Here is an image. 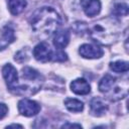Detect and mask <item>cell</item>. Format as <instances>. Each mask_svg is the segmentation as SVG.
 Listing matches in <instances>:
<instances>
[{"label": "cell", "mask_w": 129, "mask_h": 129, "mask_svg": "<svg viewBox=\"0 0 129 129\" xmlns=\"http://www.w3.org/2000/svg\"><path fill=\"white\" fill-rule=\"evenodd\" d=\"M8 112V108L4 103H0V119L4 118Z\"/></svg>", "instance_id": "cell-20"}, {"label": "cell", "mask_w": 129, "mask_h": 129, "mask_svg": "<svg viewBox=\"0 0 129 129\" xmlns=\"http://www.w3.org/2000/svg\"><path fill=\"white\" fill-rule=\"evenodd\" d=\"M110 69L116 73H125L129 69V64L124 60H117L110 63Z\"/></svg>", "instance_id": "cell-16"}, {"label": "cell", "mask_w": 129, "mask_h": 129, "mask_svg": "<svg viewBox=\"0 0 129 129\" xmlns=\"http://www.w3.org/2000/svg\"><path fill=\"white\" fill-rule=\"evenodd\" d=\"M69 127H77V128H82L80 124H72V123H67L61 126V128H69Z\"/></svg>", "instance_id": "cell-21"}, {"label": "cell", "mask_w": 129, "mask_h": 129, "mask_svg": "<svg viewBox=\"0 0 129 129\" xmlns=\"http://www.w3.org/2000/svg\"><path fill=\"white\" fill-rule=\"evenodd\" d=\"M112 13L115 16H126L128 14V5L125 3H117L114 5Z\"/></svg>", "instance_id": "cell-17"}, {"label": "cell", "mask_w": 129, "mask_h": 129, "mask_svg": "<svg viewBox=\"0 0 129 129\" xmlns=\"http://www.w3.org/2000/svg\"><path fill=\"white\" fill-rule=\"evenodd\" d=\"M52 54H53V52L46 42L38 43L33 49L34 57L38 61H41V62H46V61L50 60L52 58Z\"/></svg>", "instance_id": "cell-5"}, {"label": "cell", "mask_w": 129, "mask_h": 129, "mask_svg": "<svg viewBox=\"0 0 129 129\" xmlns=\"http://www.w3.org/2000/svg\"><path fill=\"white\" fill-rule=\"evenodd\" d=\"M79 52L85 58H100L104 53L103 49L100 46L95 44H88V43L81 45Z\"/></svg>", "instance_id": "cell-6"}, {"label": "cell", "mask_w": 129, "mask_h": 129, "mask_svg": "<svg viewBox=\"0 0 129 129\" xmlns=\"http://www.w3.org/2000/svg\"><path fill=\"white\" fill-rule=\"evenodd\" d=\"M87 31L95 42L102 45H110L119 36L120 22L113 17H105L87 26Z\"/></svg>", "instance_id": "cell-2"}, {"label": "cell", "mask_w": 129, "mask_h": 129, "mask_svg": "<svg viewBox=\"0 0 129 129\" xmlns=\"http://www.w3.org/2000/svg\"><path fill=\"white\" fill-rule=\"evenodd\" d=\"M51 59H53L55 61H64V60L68 59V55H67L66 52H63L61 50H58L56 53L52 54V58Z\"/></svg>", "instance_id": "cell-19"}, {"label": "cell", "mask_w": 129, "mask_h": 129, "mask_svg": "<svg viewBox=\"0 0 129 129\" xmlns=\"http://www.w3.org/2000/svg\"><path fill=\"white\" fill-rule=\"evenodd\" d=\"M14 39H15L14 29L10 25L4 26L1 31V36H0V50L6 48L11 42L14 41Z\"/></svg>", "instance_id": "cell-8"}, {"label": "cell", "mask_w": 129, "mask_h": 129, "mask_svg": "<svg viewBox=\"0 0 129 129\" xmlns=\"http://www.w3.org/2000/svg\"><path fill=\"white\" fill-rule=\"evenodd\" d=\"M115 84V78H113L110 75H106L105 77L102 78V80L99 83V90L102 93H109L113 86Z\"/></svg>", "instance_id": "cell-13"}, {"label": "cell", "mask_w": 129, "mask_h": 129, "mask_svg": "<svg viewBox=\"0 0 129 129\" xmlns=\"http://www.w3.org/2000/svg\"><path fill=\"white\" fill-rule=\"evenodd\" d=\"M52 41H53V45L57 49H62L68 45L70 41V31L68 29H61L55 31Z\"/></svg>", "instance_id": "cell-10"}, {"label": "cell", "mask_w": 129, "mask_h": 129, "mask_svg": "<svg viewBox=\"0 0 129 129\" xmlns=\"http://www.w3.org/2000/svg\"><path fill=\"white\" fill-rule=\"evenodd\" d=\"M64 105L67 109L71 112H81L84 109V103L81 102L80 100L73 99V98H68L64 100Z\"/></svg>", "instance_id": "cell-14"}, {"label": "cell", "mask_w": 129, "mask_h": 129, "mask_svg": "<svg viewBox=\"0 0 129 129\" xmlns=\"http://www.w3.org/2000/svg\"><path fill=\"white\" fill-rule=\"evenodd\" d=\"M2 75L8 88L11 91H15L17 88V81H18V75L16 69L10 63L5 64L2 69Z\"/></svg>", "instance_id": "cell-4"}, {"label": "cell", "mask_w": 129, "mask_h": 129, "mask_svg": "<svg viewBox=\"0 0 129 129\" xmlns=\"http://www.w3.org/2000/svg\"><path fill=\"white\" fill-rule=\"evenodd\" d=\"M108 110L107 105L100 98H93L90 102V112L92 115L100 117L104 115Z\"/></svg>", "instance_id": "cell-11"}, {"label": "cell", "mask_w": 129, "mask_h": 129, "mask_svg": "<svg viewBox=\"0 0 129 129\" xmlns=\"http://www.w3.org/2000/svg\"><path fill=\"white\" fill-rule=\"evenodd\" d=\"M18 111L23 116L31 117L36 115L40 111V106L35 101L29 99H22L18 102Z\"/></svg>", "instance_id": "cell-3"}, {"label": "cell", "mask_w": 129, "mask_h": 129, "mask_svg": "<svg viewBox=\"0 0 129 129\" xmlns=\"http://www.w3.org/2000/svg\"><path fill=\"white\" fill-rule=\"evenodd\" d=\"M15 60L18 61V62H24L28 59V53H27V50L26 49H21L19 50L16 55H15Z\"/></svg>", "instance_id": "cell-18"}, {"label": "cell", "mask_w": 129, "mask_h": 129, "mask_svg": "<svg viewBox=\"0 0 129 129\" xmlns=\"http://www.w3.org/2000/svg\"><path fill=\"white\" fill-rule=\"evenodd\" d=\"M8 127H19V128H22V126L21 125H18V124H11Z\"/></svg>", "instance_id": "cell-22"}, {"label": "cell", "mask_w": 129, "mask_h": 129, "mask_svg": "<svg viewBox=\"0 0 129 129\" xmlns=\"http://www.w3.org/2000/svg\"><path fill=\"white\" fill-rule=\"evenodd\" d=\"M22 78L25 80H30V81L35 82V81L39 80L41 78V76L36 70L29 68V67H25L22 69Z\"/></svg>", "instance_id": "cell-15"}, {"label": "cell", "mask_w": 129, "mask_h": 129, "mask_svg": "<svg viewBox=\"0 0 129 129\" xmlns=\"http://www.w3.org/2000/svg\"><path fill=\"white\" fill-rule=\"evenodd\" d=\"M71 90L78 95H88L91 92V87L85 79H76L71 83Z\"/></svg>", "instance_id": "cell-9"}, {"label": "cell", "mask_w": 129, "mask_h": 129, "mask_svg": "<svg viewBox=\"0 0 129 129\" xmlns=\"http://www.w3.org/2000/svg\"><path fill=\"white\" fill-rule=\"evenodd\" d=\"M32 30L40 37H47L56 31L61 18L52 7L44 6L36 9L29 18Z\"/></svg>", "instance_id": "cell-1"}, {"label": "cell", "mask_w": 129, "mask_h": 129, "mask_svg": "<svg viewBox=\"0 0 129 129\" xmlns=\"http://www.w3.org/2000/svg\"><path fill=\"white\" fill-rule=\"evenodd\" d=\"M81 4L89 17H94L101 11V2L99 0H81Z\"/></svg>", "instance_id": "cell-7"}, {"label": "cell", "mask_w": 129, "mask_h": 129, "mask_svg": "<svg viewBox=\"0 0 129 129\" xmlns=\"http://www.w3.org/2000/svg\"><path fill=\"white\" fill-rule=\"evenodd\" d=\"M8 8L13 15L20 14L26 7V0H7Z\"/></svg>", "instance_id": "cell-12"}]
</instances>
